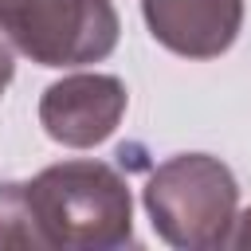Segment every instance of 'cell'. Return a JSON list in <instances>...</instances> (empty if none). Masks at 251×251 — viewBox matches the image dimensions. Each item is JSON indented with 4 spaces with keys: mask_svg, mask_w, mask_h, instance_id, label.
I'll return each instance as SVG.
<instances>
[{
    "mask_svg": "<svg viewBox=\"0 0 251 251\" xmlns=\"http://www.w3.org/2000/svg\"><path fill=\"white\" fill-rule=\"evenodd\" d=\"M24 184L43 251H114L133 243V196L114 165L59 161Z\"/></svg>",
    "mask_w": 251,
    "mask_h": 251,
    "instance_id": "6da1fadb",
    "label": "cell"
},
{
    "mask_svg": "<svg viewBox=\"0 0 251 251\" xmlns=\"http://www.w3.org/2000/svg\"><path fill=\"white\" fill-rule=\"evenodd\" d=\"M145 212L153 231L180 251H212L227 243L239 212V184L212 153H176L145 180Z\"/></svg>",
    "mask_w": 251,
    "mask_h": 251,
    "instance_id": "7a4b0ae2",
    "label": "cell"
},
{
    "mask_svg": "<svg viewBox=\"0 0 251 251\" xmlns=\"http://www.w3.org/2000/svg\"><path fill=\"white\" fill-rule=\"evenodd\" d=\"M0 31L39 67H82L118 47L122 20L110 0H0Z\"/></svg>",
    "mask_w": 251,
    "mask_h": 251,
    "instance_id": "3957f363",
    "label": "cell"
},
{
    "mask_svg": "<svg viewBox=\"0 0 251 251\" xmlns=\"http://www.w3.org/2000/svg\"><path fill=\"white\" fill-rule=\"evenodd\" d=\"M126 102H129V94L118 75L78 71L43 90L39 126L51 141H59L67 149H90L118 129Z\"/></svg>",
    "mask_w": 251,
    "mask_h": 251,
    "instance_id": "277c9868",
    "label": "cell"
},
{
    "mask_svg": "<svg viewBox=\"0 0 251 251\" xmlns=\"http://www.w3.org/2000/svg\"><path fill=\"white\" fill-rule=\"evenodd\" d=\"M149 35L184 59L224 55L243 27V0H141Z\"/></svg>",
    "mask_w": 251,
    "mask_h": 251,
    "instance_id": "5b68a950",
    "label": "cell"
},
{
    "mask_svg": "<svg viewBox=\"0 0 251 251\" xmlns=\"http://www.w3.org/2000/svg\"><path fill=\"white\" fill-rule=\"evenodd\" d=\"M8 247L43 251V235H39L24 180H0V251Z\"/></svg>",
    "mask_w": 251,
    "mask_h": 251,
    "instance_id": "8992f818",
    "label": "cell"
},
{
    "mask_svg": "<svg viewBox=\"0 0 251 251\" xmlns=\"http://www.w3.org/2000/svg\"><path fill=\"white\" fill-rule=\"evenodd\" d=\"M224 247H251V208L247 212H235V224H231Z\"/></svg>",
    "mask_w": 251,
    "mask_h": 251,
    "instance_id": "52a82bcc",
    "label": "cell"
},
{
    "mask_svg": "<svg viewBox=\"0 0 251 251\" xmlns=\"http://www.w3.org/2000/svg\"><path fill=\"white\" fill-rule=\"evenodd\" d=\"M12 75H16V59H12V47H8L4 39H0V94L8 90Z\"/></svg>",
    "mask_w": 251,
    "mask_h": 251,
    "instance_id": "ba28073f",
    "label": "cell"
}]
</instances>
